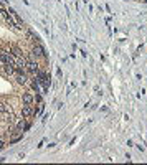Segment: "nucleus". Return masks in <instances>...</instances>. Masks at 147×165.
<instances>
[{
    "mask_svg": "<svg viewBox=\"0 0 147 165\" xmlns=\"http://www.w3.org/2000/svg\"><path fill=\"white\" fill-rule=\"evenodd\" d=\"M0 63L7 64V51H0Z\"/></svg>",
    "mask_w": 147,
    "mask_h": 165,
    "instance_id": "9b49d317",
    "label": "nucleus"
},
{
    "mask_svg": "<svg viewBox=\"0 0 147 165\" xmlns=\"http://www.w3.org/2000/svg\"><path fill=\"white\" fill-rule=\"evenodd\" d=\"M23 127H25V122H23V119H22V121H18V124H17V129L22 130Z\"/></svg>",
    "mask_w": 147,
    "mask_h": 165,
    "instance_id": "f8f14e48",
    "label": "nucleus"
},
{
    "mask_svg": "<svg viewBox=\"0 0 147 165\" xmlns=\"http://www.w3.org/2000/svg\"><path fill=\"white\" fill-rule=\"evenodd\" d=\"M33 101H35V98H33L30 93H25V94H23V103H25V104H31Z\"/></svg>",
    "mask_w": 147,
    "mask_h": 165,
    "instance_id": "423d86ee",
    "label": "nucleus"
},
{
    "mask_svg": "<svg viewBox=\"0 0 147 165\" xmlns=\"http://www.w3.org/2000/svg\"><path fill=\"white\" fill-rule=\"evenodd\" d=\"M26 66V61L23 58H17V63H15V69H25Z\"/></svg>",
    "mask_w": 147,
    "mask_h": 165,
    "instance_id": "20e7f679",
    "label": "nucleus"
},
{
    "mask_svg": "<svg viewBox=\"0 0 147 165\" xmlns=\"http://www.w3.org/2000/svg\"><path fill=\"white\" fill-rule=\"evenodd\" d=\"M15 79H17V82H18V84H25V82H26V76L23 74V73H17Z\"/></svg>",
    "mask_w": 147,
    "mask_h": 165,
    "instance_id": "39448f33",
    "label": "nucleus"
},
{
    "mask_svg": "<svg viewBox=\"0 0 147 165\" xmlns=\"http://www.w3.org/2000/svg\"><path fill=\"white\" fill-rule=\"evenodd\" d=\"M13 119H15V116L12 114V111H10L8 114H7V112H3V121H5V122L12 124V122H13Z\"/></svg>",
    "mask_w": 147,
    "mask_h": 165,
    "instance_id": "0eeeda50",
    "label": "nucleus"
},
{
    "mask_svg": "<svg viewBox=\"0 0 147 165\" xmlns=\"http://www.w3.org/2000/svg\"><path fill=\"white\" fill-rule=\"evenodd\" d=\"M3 147H5V144H3V142H2V140H0V150L3 149Z\"/></svg>",
    "mask_w": 147,
    "mask_h": 165,
    "instance_id": "ddd939ff",
    "label": "nucleus"
},
{
    "mask_svg": "<svg viewBox=\"0 0 147 165\" xmlns=\"http://www.w3.org/2000/svg\"><path fill=\"white\" fill-rule=\"evenodd\" d=\"M3 69H5L7 74H13V73H15V66H13V64H8V63L3 64Z\"/></svg>",
    "mask_w": 147,
    "mask_h": 165,
    "instance_id": "6e6552de",
    "label": "nucleus"
},
{
    "mask_svg": "<svg viewBox=\"0 0 147 165\" xmlns=\"http://www.w3.org/2000/svg\"><path fill=\"white\" fill-rule=\"evenodd\" d=\"M31 88L35 89V93H40V82L36 81V79L35 81H31Z\"/></svg>",
    "mask_w": 147,
    "mask_h": 165,
    "instance_id": "9d476101",
    "label": "nucleus"
},
{
    "mask_svg": "<svg viewBox=\"0 0 147 165\" xmlns=\"http://www.w3.org/2000/svg\"><path fill=\"white\" fill-rule=\"evenodd\" d=\"M12 55L15 58H20L22 56V50L20 48H17V46H12Z\"/></svg>",
    "mask_w": 147,
    "mask_h": 165,
    "instance_id": "1a4fd4ad",
    "label": "nucleus"
},
{
    "mask_svg": "<svg viewBox=\"0 0 147 165\" xmlns=\"http://www.w3.org/2000/svg\"><path fill=\"white\" fill-rule=\"evenodd\" d=\"M25 69L30 73V74H36V73H38V64H36L35 61H26Z\"/></svg>",
    "mask_w": 147,
    "mask_h": 165,
    "instance_id": "f03ea898",
    "label": "nucleus"
},
{
    "mask_svg": "<svg viewBox=\"0 0 147 165\" xmlns=\"http://www.w3.org/2000/svg\"><path fill=\"white\" fill-rule=\"evenodd\" d=\"M31 51H33V55H35V56H45V48L41 46L40 43H35V45H33V48H31Z\"/></svg>",
    "mask_w": 147,
    "mask_h": 165,
    "instance_id": "f257e3e1",
    "label": "nucleus"
},
{
    "mask_svg": "<svg viewBox=\"0 0 147 165\" xmlns=\"http://www.w3.org/2000/svg\"><path fill=\"white\" fill-rule=\"evenodd\" d=\"M33 114H36V112L31 109V106L30 104H25L23 109H22V116H23V117H30V116H33Z\"/></svg>",
    "mask_w": 147,
    "mask_h": 165,
    "instance_id": "7ed1b4c3",
    "label": "nucleus"
}]
</instances>
